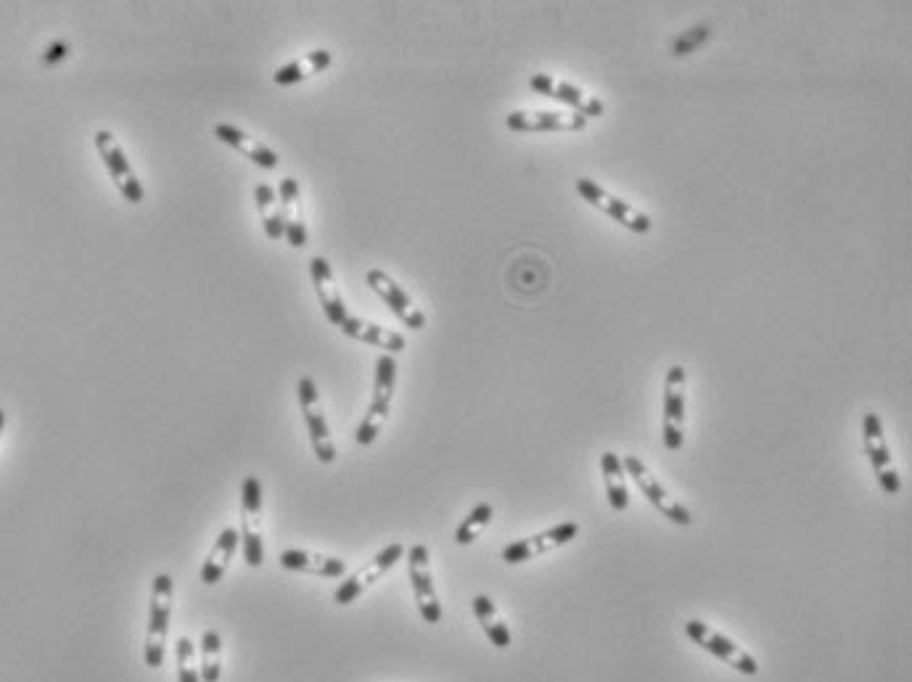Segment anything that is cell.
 Masks as SVG:
<instances>
[{
    "mask_svg": "<svg viewBox=\"0 0 912 682\" xmlns=\"http://www.w3.org/2000/svg\"><path fill=\"white\" fill-rule=\"evenodd\" d=\"M394 386H397V357L384 355L381 352L376 360V379H373V400L371 408L365 413L363 423L357 426V445L371 447L379 439L381 429H384L389 410H392L394 400Z\"/></svg>",
    "mask_w": 912,
    "mask_h": 682,
    "instance_id": "cell-1",
    "label": "cell"
},
{
    "mask_svg": "<svg viewBox=\"0 0 912 682\" xmlns=\"http://www.w3.org/2000/svg\"><path fill=\"white\" fill-rule=\"evenodd\" d=\"M172 585L170 574H156L154 585H151V606H149V632H146V648H143V659L146 667L159 669L164 664V643L170 635L172 619Z\"/></svg>",
    "mask_w": 912,
    "mask_h": 682,
    "instance_id": "cell-2",
    "label": "cell"
},
{
    "mask_svg": "<svg viewBox=\"0 0 912 682\" xmlns=\"http://www.w3.org/2000/svg\"><path fill=\"white\" fill-rule=\"evenodd\" d=\"M241 548L246 566L260 569L265 564V540H262V482L257 476H246L241 482Z\"/></svg>",
    "mask_w": 912,
    "mask_h": 682,
    "instance_id": "cell-3",
    "label": "cell"
},
{
    "mask_svg": "<svg viewBox=\"0 0 912 682\" xmlns=\"http://www.w3.org/2000/svg\"><path fill=\"white\" fill-rule=\"evenodd\" d=\"M299 392V408H302L304 416V426H307V434H310V445L315 458L323 463V466H331L336 460V445L334 437H331V426H328V418L323 413V405H320V394L318 386L310 376H302L297 384Z\"/></svg>",
    "mask_w": 912,
    "mask_h": 682,
    "instance_id": "cell-4",
    "label": "cell"
},
{
    "mask_svg": "<svg viewBox=\"0 0 912 682\" xmlns=\"http://www.w3.org/2000/svg\"><path fill=\"white\" fill-rule=\"evenodd\" d=\"M529 88H532L534 93H540V96H548L553 98V101H558V104H564L569 112L585 117L587 122L603 117V112H606V104H603L601 98L593 96V93H587V90H582L571 80L548 75V72H540V75L529 77Z\"/></svg>",
    "mask_w": 912,
    "mask_h": 682,
    "instance_id": "cell-5",
    "label": "cell"
},
{
    "mask_svg": "<svg viewBox=\"0 0 912 682\" xmlns=\"http://www.w3.org/2000/svg\"><path fill=\"white\" fill-rule=\"evenodd\" d=\"M96 149L98 156L104 159L106 170H109V178L117 186V191L122 193V199L130 201V204H141L146 199V188H143L141 178L135 175V170L127 162L125 149L119 146L117 135L112 130H98L96 133Z\"/></svg>",
    "mask_w": 912,
    "mask_h": 682,
    "instance_id": "cell-6",
    "label": "cell"
},
{
    "mask_svg": "<svg viewBox=\"0 0 912 682\" xmlns=\"http://www.w3.org/2000/svg\"><path fill=\"white\" fill-rule=\"evenodd\" d=\"M577 193L587 201V204H593L595 209H601L603 215L616 220V223L624 225V228L632 230V233H648V230L653 228V220L643 212V209H638L635 204H630V201L619 199L614 193H608L606 188L598 186L595 180L579 178Z\"/></svg>",
    "mask_w": 912,
    "mask_h": 682,
    "instance_id": "cell-7",
    "label": "cell"
},
{
    "mask_svg": "<svg viewBox=\"0 0 912 682\" xmlns=\"http://www.w3.org/2000/svg\"><path fill=\"white\" fill-rule=\"evenodd\" d=\"M688 373L683 365H672L664 384V447L669 453H680L685 442V405H688Z\"/></svg>",
    "mask_w": 912,
    "mask_h": 682,
    "instance_id": "cell-8",
    "label": "cell"
},
{
    "mask_svg": "<svg viewBox=\"0 0 912 682\" xmlns=\"http://www.w3.org/2000/svg\"><path fill=\"white\" fill-rule=\"evenodd\" d=\"M365 283H368L373 289V294L394 312V318L400 320L402 326H408L410 331H423V328H426V312L413 302V297H410L408 291L402 289L400 283L394 281L386 270H381V267L368 270V273H365Z\"/></svg>",
    "mask_w": 912,
    "mask_h": 682,
    "instance_id": "cell-9",
    "label": "cell"
},
{
    "mask_svg": "<svg viewBox=\"0 0 912 682\" xmlns=\"http://www.w3.org/2000/svg\"><path fill=\"white\" fill-rule=\"evenodd\" d=\"M622 466L624 474L635 479L640 492L648 497V503H651L656 511H661V516H667L672 524H680V527H690V524H693V516H690L688 508L677 503V500H672V495H669V492L664 490V484L648 471L643 460L635 458V455H627V458H622Z\"/></svg>",
    "mask_w": 912,
    "mask_h": 682,
    "instance_id": "cell-10",
    "label": "cell"
},
{
    "mask_svg": "<svg viewBox=\"0 0 912 682\" xmlns=\"http://www.w3.org/2000/svg\"><path fill=\"white\" fill-rule=\"evenodd\" d=\"M408 574H410V585H413V595H416L418 611H421L423 622L439 624L442 622V606H439L437 590H434V579H431L429 548H426L423 542H416V545L408 550Z\"/></svg>",
    "mask_w": 912,
    "mask_h": 682,
    "instance_id": "cell-11",
    "label": "cell"
},
{
    "mask_svg": "<svg viewBox=\"0 0 912 682\" xmlns=\"http://www.w3.org/2000/svg\"><path fill=\"white\" fill-rule=\"evenodd\" d=\"M505 125L513 133H582L587 119L558 109H532V112H511L505 117Z\"/></svg>",
    "mask_w": 912,
    "mask_h": 682,
    "instance_id": "cell-12",
    "label": "cell"
},
{
    "mask_svg": "<svg viewBox=\"0 0 912 682\" xmlns=\"http://www.w3.org/2000/svg\"><path fill=\"white\" fill-rule=\"evenodd\" d=\"M402 556H405V548H402V542H392V545H386V548L381 550L379 556L373 558L371 564L365 566L363 571H357V574L347 577L342 582V585L336 587L334 601L339 603V606H349L352 601H357V598H360V595L365 593V587H371L373 582H376V579L384 577L386 571L392 569V566L397 564V561H400Z\"/></svg>",
    "mask_w": 912,
    "mask_h": 682,
    "instance_id": "cell-13",
    "label": "cell"
},
{
    "mask_svg": "<svg viewBox=\"0 0 912 682\" xmlns=\"http://www.w3.org/2000/svg\"><path fill=\"white\" fill-rule=\"evenodd\" d=\"M310 278L315 283V294L320 299V307H323V315L328 318L331 326H342L344 320L349 318L347 302H344V294L339 289V281H336V273L331 262L326 257H312L310 260Z\"/></svg>",
    "mask_w": 912,
    "mask_h": 682,
    "instance_id": "cell-14",
    "label": "cell"
},
{
    "mask_svg": "<svg viewBox=\"0 0 912 682\" xmlns=\"http://www.w3.org/2000/svg\"><path fill=\"white\" fill-rule=\"evenodd\" d=\"M278 199H281V217H283V238H289V246L294 249H304L310 230H307V220H304V201H302V188H299L297 178H281L278 183Z\"/></svg>",
    "mask_w": 912,
    "mask_h": 682,
    "instance_id": "cell-15",
    "label": "cell"
},
{
    "mask_svg": "<svg viewBox=\"0 0 912 682\" xmlns=\"http://www.w3.org/2000/svg\"><path fill=\"white\" fill-rule=\"evenodd\" d=\"M579 527L574 521H564V524H558V527L548 529V532L534 534V537H527V540L511 542L508 548H503V561L505 564H524L529 558L542 556L545 550L550 548H561L566 542H571L577 537Z\"/></svg>",
    "mask_w": 912,
    "mask_h": 682,
    "instance_id": "cell-16",
    "label": "cell"
},
{
    "mask_svg": "<svg viewBox=\"0 0 912 682\" xmlns=\"http://www.w3.org/2000/svg\"><path fill=\"white\" fill-rule=\"evenodd\" d=\"M339 331H342L344 336H349V339L363 341V344H371V347H379L384 355L397 357L400 352H405V347H408V341H405V336H402L400 331L379 326V323H371V320L365 318H357V315H349L342 326H339Z\"/></svg>",
    "mask_w": 912,
    "mask_h": 682,
    "instance_id": "cell-17",
    "label": "cell"
},
{
    "mask_svg": "<svg viewBox=\"0 0 912 682\" xmlns=\"http://www.w3.org/2000/svg\"><path fill=\"white\" fill-rule=\"evenodd\" d=\"M215 138L217 141L228 143L230 149H236L238 154L246 156L249 162H254L257 167H262V170H275V167L281 164L278 154H275L267 143H262L260 138H254V135H249L246 130H241V127L236 125H228V122L215 125Z\"/></svg>",
    "mask_w": 912,
    "mask_h": 682,
    "instance_id": "cell-18",
    "label": "cell"
},
{
    "mask_svg": "<svg viewBox=\"0 0 912 682\" xmlns=\"http://www.w3.org/2000/svg\"><path fill=\"white\" fill-rule=\"evenodd\" d=\"M278 564L286 571H302V574H315V577L328 579H339L347 574V564H344L342 558L320 556V553H310V550L299 548L283 550L281 558H278Z\"/></svg>",
    "mask_w": 912,
    "mask_h": 682,
    "instance_id": "cell-19",
    "label": "cell"
},
{
    "mask_svg": "<svg viewBox=\"0 0 912 682\" xmlns=\"http://www.w3.org/2000/svg\"><path fill=\"white\" fill-rule=\"evenodd\" d=\"M331 61H334L331 51H326V48H315V51L304 53L299 59L275 69L273 82L275 85H281V88H289V85H297V82L310 80V77L326 72V69L331 67Z\"/></svg>",
    "mask_w": 912,
    "mask_h": 682,
    "instance_id": "cell-20",
    "label": "cell"
},
{
    "mask_svg": "<svg viewBox=\"0 0 912 682\" xmlns=\"http://www.w3.org/2000/svg\"><path fill=\"white\" fill-rule=\"evenodd\" d=\"M238 545H241V534H238V529L225 527L223 532L217 534L215 548H212V553H209L207 561L201 564L199 571V577L204 585H217V582L225 577L230 561L236 556Z\"/></svg>",
    "mask_w": 912,
    "mask_h": 682,
    "instance_id": "cell-21",
    "label": "cell"
},
{
    "mask_svg": "<svg viewBox=\"0 0 912 682\" xmlns=\"http://www.w3.org/2000/svg\"><path fill=\"white\" fill-rule=\"evenodd\" d=\"M601 474L606 479V492H608V503L614 511H627L630 508V490H627V484H624V466L622 458L616 453H603L601 455Z\"/></svg>",
    "mask_w": 912,
    "mask_h": 682,
    "instance_id": "cell-22",
    "label": "cell"
},
{
    "mask_svg": "<svg viewBox=\"0 0 912 682\" xmlns=\"http://www.w3.org/2000/svg\"><path fill=\"white\" fill-rule=\"evenodd\" d=\"M254 199H257V209H260L262 230L267 238L281 241L283 238V217H281V199L270 183H257L254 186Z\"/></svg>",
    "mask_w": 912,
    "mask_h": 682,
    "instance_id": "cell-23",
    "label": "cell"
},
{
    "mask_svg": "<svg viewBox=\"0 0 912 682\" xmlns=\"http://www.w3.org/2000/svg\"><path fill=\"white\" fill-rule=\"evenodd\" d=\"M862 434H865V453H868L870 463H873L875 474H881L886 468H891V453L883 439V426L881 418L875 413H865L862 418Z\"/></svg>",
    "mask_w": 912,
    "mask_h": 682,
    "instance_id": "cell-24",
    "label": "cell"
},
{
    "mask_svg": "<svg viewBox=\"0 0 912 682\" xmlns=\"http://www.w3.org/2000/svg\"><path fill=\"white\" fill-rule=\"evenodd\" d=\"M201 661L199 675L201 682H220L223 677V638L217 630L201 632Z\"/></svg>",
    "mask_w": 912,
    "mask_h": 682,
    "instance_id": "cell-25",
    "label": "cell"
},
{
    "mask_svg": "<svg viewBox=\"0 0 912 682\" xmlns=\"http://www.w3.org/2000/svg\"><path fill=\"white\" fill-rule=\"evenodd\" d=\"M492 513H495V508L490 503L476 505L474 511L468 513L466 519L460 521V527L455 529V542L458 545H471L482 534V529L492 521Z\"/></svg>",
    "mask_w": 912,
    "mask_h": 682,
    "instance_id": "cell-26",
    "label": "cell"
},
{
    "mask_svg": "<svg viewBox=\"0 0 912 682\" xmlns=\"http://www.w3.org/2000/svg\"><path fill=\"white\" fill-rule=\"evenodd\" d=\"M175 664H178V682H201L196 645L186 635H180L178 643H175Z\"/></svg>",
    "mask_w": 912,
    "mask_h": 682,
    "instance_id": "cell-27",
    "label": "cell"
},
{
    "mask_svg": "<svg viewBox=\"0 0 912 682\" xmlns=\"http://www.w3.org/2000/svg\"><path fill=\"white\" fill-rule=\"evenodd\" d=\"M709 32L712 30H709L706 24H701V27H690L683 35H677L675 43H672V53H675V56H688V53L698 51V48L709 40Z\"/></svg>",
    "mask_w": 912,
    "mask_h": 682,
    "instance_id": "cell-28",
    "label": "cell"
},
{
    "mask_svg": "<svg viewBox=\"0 0 912 682\" xmlns=\"http://www.w3.org/2000/svg\"><path fill=\"white\" fill-rule=\"evenodd\" d=\"M701 648H706V651L709 653H714V656H720V659H735V656H738V645L733 643V640L730 638H725V635H720V632H706V638H704V643H701Z\"/></svg>",
    "mask_w": 912,
    "mask_h": 682,
    "instance_id": "cell-29",
    "label": "cell"
},
{
    "mask_svg": "<svg viewBox=\"0 0 912 682\" xmlns=\"http://www.w3.org/2000/svg\"><path fill=\"white\" fill-rule=\"evenodd\" d=\"M484 632H487V638H490V643L495 645V648H508V645H511V632H508V627H505L500 619H495L492 624H487Z\"/></svg>",
    "mask_w": 912,
    "mask_h": 682,
    "instance_id": "cell-30",
    "label": "cell"
},
{
    "mask_svg": "<svg viewBox=\"0 0 912 682\" xmlns=\"http://www.w3.org/2000/svg\"><path fill=\"white\" fill-rule=\"evenodd\" d=\"M875 476H878V484H881V490L886 492V495H899L902 482H899V474L894 468H886V471H881V474Z\"/></svg>",
    "mask_w": 912,
    "mask_h": 682,
    "instance_id": "cell-31",
    "label": "cell"
},
{
    "mask_svg": "<svg viewBox=\"0 0 912 682\" xmlns=\"http://www.w3.org/2000/svg\"><path fill=\"white\" fill-rule=\"evenodd\" d=\"M730 664H733L735 669H738V672H743V675H757L759 672V664L754 659H751L749 653H738V656H735V659H730Z\"/></svg>",
    "mask_w": 912,
    "mask_h": 682,
    "instance_id": "cell-32",
    "label": "cell"
},
{
    "mask_svg": "<svg viewBox=\"0 0 912 682\" xmlns=\"http://www.w3.org/2000/svg\"><path fill=\"white\" fill-rule=\"evenodd\" d=\"M67 56H69V45L67 43H51L48 48H45L43 61H45V64H56V61L67 59Z\"/></svg>",
    "mask_w": 912,
    "mask_h": 682,
    "instance_id": "cell-33",
    "label": "cell"
},
{
    "mask_svg": "<svg viewBox=\"0 0 912 682\" xmlns=\"http://www.w3.org/2000/svg\"><path fill=\"white\" fill-rule=\"evenodd\" d=\"M706 632H709V627H706V624H701V622H696V619L685 624V635H688V638L693 640V643H698V645L704 643Z\"/></svg>",
    "mask_w": 912,
    "mask_h": 682,
    "instance_id": "cell-34",
    "label": "cell"
},
{
    "mask_svg": "<svg viewBox=\"0 0 912 682\" xmlns=\"http://www.w3.org/2000/svg\"><path fill=\"white\" fill-rule=\"evenodd\" d=\"M3 426H6V413L0 410V431H3Z\"/></svg>",
    "mask_w": 912,
    "mask_h": 682,
    "instance_id": "cell-35",
    "label": "cell"
}]
</instances>
